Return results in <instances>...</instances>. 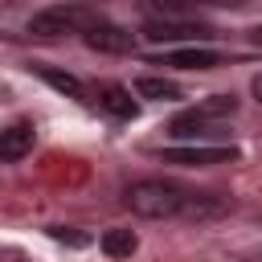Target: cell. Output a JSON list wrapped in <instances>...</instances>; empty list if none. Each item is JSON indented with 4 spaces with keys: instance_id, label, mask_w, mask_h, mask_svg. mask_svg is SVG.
<instances>
[{
    "instance_id": "6da1fadb",
    "label": "cell",
    "mask_w": 262,
    "mask_h": 262,
    "mask_svg": "<svg viewBox=\"0 0 262 262\" xmlns=\"http://www.w3.org/2000/svg\"><path fill=\"white\" fill-rule=\"evenodd\" d=\"M184 188L172 184V180H135L127 188V209L135 217H147V221H164V217H180L184 209Z\"/></svg>"
},
{
    "instance_id": "7a4b0ae2",
    "label": "cell",
    "mask_w": 262,
    "mask_h": 262,
    "mask_svg": "<svg viewBox=\"0 0 262 262\" xmlns=\"http://www.w3.org/2000/svg\"><path fill=\"white\" fill-rule=\"evenodd\" d=\"M90 25H98V16L86 4H53L29 20V33L33 37H66V33H86Z\"/></svg>"
},
{
    "instance_id": "3957f363",
    "label": "cell",
    "mask_w": 262,
    "mask_h": 262,
    "mask_svg": "<svg viewBox=\"0 0 262 262\" xmlns=\"http://www.w3.org/2000/svg\"><path fill=\"white\" fill-rule=\"evenodd\" d=\"M233 111H237V98H233V94H213V98L180 111L168 131H172V135H205V127H209L213 119H229Z\"/></svg>"
},
{
    "instance_id": "277c9868",
    "label": "cell",
    "mask_w": 262,
    "mask_h": 262,
    "mask_svg": "<svg viewBox=\"0 0 262 262\" xmlns=\"http://www.w3.org/2000/svg\"><path fill=\"white\" fill-rule=\"evenodd\" d=\"M143 37L151 41V45H164V41H205V37H213V29L209 25H192V20H151L147 29H143Z\"/></svg>"
},
{
    "instance_id": "5b68a950",
    "label": "cell",
    "mask_w": 262,
    "mask_h": 262,
    "mask_svg": "<svg viewBox=\"0 0 262 262\" xmlns=\"http://www.w3.org/2000/svg\"><path fill=\"white\" fill-rule=\"evenodd\" d=\"M82 41H86L90 49H98V53H131V49H135V37H131L127 29H119V25H106V20L90 25V29L82 33Z\"/></svg>"
},
{
    "instance_id": "8992f818",
    "label": "cell",
    "mask_w": 262,
    "mask_h": 262,
    "mask_svg": "<svg viewBox=\"0 0 262 262\" xmlns=\"http://www.w3.org/2000/svg\"><path fill=\"white\" fill-rule=\"evenodd\" d=\"M168 164H188V168H209V164H229L237 160V147L221 143V147H168L164 151Z\"/></svg>"
},
{
    "instance_id": "52a82bcc",
    "label": "cell",
    "mask_w": 262,
    "mask_h": 262,
    "mask_svg": "<svg viewBox=\"0 0 262 262\" xmlns=\"http://www.w3.org/2000/svg\"><path fill=\"white\" fill-rule=\"evenodd\" d=\"M156 66H176V70H217V66H221V53H217V49H205V45H188V49H168Z\"/></svg>"
},
{
    "instance_id": "ba28073f",
    "label": "cell",
    "mask_w": 262,
    "mask_h": 262,
    "mask_svg": "<svg viewBox=\"0 0 262 262\" xmlns=\"http://www.w3.org/2000/svg\"><path fill=\"white\" fill-rule=\"evenodd\" d=\"M229 209H233L229 196H217V192H188L180 217H188V221H213V217H225Z\"/></svg>"
},
{
    "instance_id": "9c48e42d",
    "label": "cell",
    "mask_w": 262,
    "mask_h": 262,
    "mask_svg": "<svg viewBox=\"0 0 262 262\" xmlns=\"http://www.w3.org/2000/svg\"><path fill=\"white\" fill-rule=\"evenodd\" d=\"M33 139H37L33 123H12V127H4V131H0V160H4V164L25 160V156L33 151Z\"/></svg>"
},
{
    "instance_id": "30bf717a",
    "label": "cell",
    "mask_w": 262,
    "mask_h": 262,
    "mask_svg": "<svg viewBox=\"0 0 262 262\" xmlns=\"http://www.w3.org/2000/svg\"><path fill=\"white\" fill-rule=\"evenodd\" d=\"M98 106H102L106 115H115V119H135V115H139L131 90H123V86H115V82L98 86Z\"/></svg>"
},
{
    "instance_id": "8fae6325",
    "label": "cell",
    "mask_w": 262,
    "mask_h": 262,
    "mask_svg": "<svg viewBox=\"0 0 262 262\" xmlns=\"http://www.w3.org/2000/svg\"><path fill=\"white\" fill-rule=\"evenodd\" d=\"M98 250H102L106 258H131V254L139 250V237H135V229H106V233L98 237Z\"/></svg>"
},
{
    "instance_id": "7c38bea8",
    "label": "cell",
    "mask_w": 262,
    "mask_h": 262,
    "mask_svg": "<svg viewBox=\"0 0 262 262\" xmlns=\"http://www.w3.org/2000/svg\"><path fill=\"white\" fill-rule=\"evenodd\" d=\"M135 94L139 98H156V102H172V98H180V86L168 82V78H156V74H139L135 78Z\"/></svg>"
},
{
    "instance_id": "4fadbf2b",
    "label": "cell",
    "mask_w": 262,
    "mask_h": 262,
    "mask_svg": "<svg viewBox=\"0 0 262 262\" xmlns=\"http://www.w3.org/2000/svg\"><path fill=\"white\" fill-rule=\"evenodd\" d=\"M33 70H37V78H41V82H49L53 90H61V94H70V98H82V82H78L74 74L53 70V66H33Z\"/></svg>"
},
{
    "instance_id": "5bb4252c",
    "label": "cell",
    "mask_w": 262,
    "mask_h": 262,
    "mask_svg": "<svg viewBox=\"0 0 262 262\" xmlns=\"http://www.w3.org/2000/svg\"><path fill=\"white\" fill-rule=\"evenodd\" d=\"M49 233H53V237H57V242H70V246H86V242H90V237H86V233H74V229H66V225H53V229H49Z\"/></svg>"
},
{
    "instance_id": "9a60e30c",
    "label": "cell",
    "mask_w": 262,
    "mask_h": 262,
    "mask_svg": "<svg viewBox=\"0 0 262 262\" xmlns=\"http://www.w3.org/2000/svg\"><path fill=\"white\" fill-rule=\"evenodd\" d=\"M250 90H254V94H258V98H262V74H258V78H254V82H250Z\"/></svg>"
},
{
    "instance_id": "2e32d148",
    "label": "cell",
    "mask_w": 262,
    "mask_h": 262,
    "mask_svg": "<svg viewBox=\"0 0 262 262\" xmlns=\"http://www.w3.org/2000/svg\"><path fill=\"white\" fill-rule=\"evenodd\" d=\"M217 4H233V8H242V4H250V0H217Z\"/></svg>"
},
{
    "instance_id": "e0dca14e",
    "label": "cell",
    "mask_w": 262,
    "mask_h": 262,
    "mask_svg": "<svg viewBox=\"0 0 262 262\" xmlns=\"http://www.w3.org/2000/svg\"><path fill=\"white\" fill-rule=\"evenodd\" d=\"M250 37H254V41H258V45H262V25H258V29H254V33H250Z\"/></svg>"
},
{
    "instance_id": "ac0fdd59",
    "label": "cell",
    "mask_w": 262,
    "mask_h": 262,
    "mask_svg": "<svg viewBox=\"0 0 262 262\" xmlns=\"http://www.w3.org/2000/svg\"><path fill=\"white\" fill-rule=\"evenodd\" d=\"M237 262H262V254H250V258H237Z\"/></svg>"
},
{
    "instance_id": "d6986e66",
    "label": "cell",
    "mask_w": 262,
    "mask_h": 262,
    "mask_svg": "<svg viewBox=\"0 0 262 262\" xmlns=\"http://www.w3.org/2000/svg\"><path fill=\"white\" fill-rule=\"evenodd\" d=\"M66 4H78V0H66Z\"/></svg>"
},
{
    "instance_id": "ffe728a7",
    "label": "cell",
    "mask_w": 262,
    "mask_h": 262,
    "mask_svg": "<svg viewBox=\"0 0 262 262\" xmlns=\"http://www.w3.org/2000/svg\"><path fill=\"white\" fill-rule=\"evenodd\" d=\"M0 262H4V254H0Z\"/></svg>"
}]
</instances>
